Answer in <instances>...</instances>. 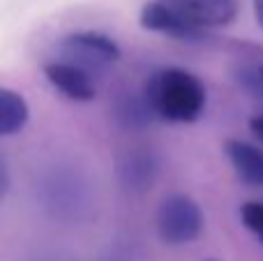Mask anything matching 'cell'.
Returning <instances> with one entry per match:
<instances>
[{
	"label": "cell",
	"mask_w": 263,
	"mask_h": 261,
	"mask_svg": "<svg viewBox=\"0 0 263 261\" xmlns=\"http://www.w3.org/2000/svg\"><path fill=\"white\" fill-rule=\"evenodd\" d=\"M150 111L166 123H194L203 116L208 92L199 77L182 67H162L148 77L143 92Z\"/></svg>",
	"instance_id": "cell-1"
},
{
	"label": "cell",
	"mask_w": 263,
	"mask_h": 261,
	"mask_svg": "<svg viewBox=\"0 0 263 261\" xmlns=\"http://www.w3.org/2000/svg\"><path fill=\"white\" fill-rule=\"evenodd\" d=\"M118 176H120V183L127 190H132V192L150 190L155 176H157V160L148 151L127 153L118 164Z\"/></svg>",
	"instance_id": "cell-8"
},
{
	"label": "cell",
	"mask_w": 263,
	"mask_h": 261,
	"mask_svg": "<svg viewBox=\"0 0 263 261\" xmlns=\"http://www.w3.org/2000/svg\"><path fill=\"white\" fill-rule=\"evenodd\" d=\"M261 72H263V67H261Z\"/></svg>",
	"instance_id": "cell-16"
},
{
	"label": "cell",
	"mask_w": 263,
	"mask_h": 261,
	"mask_svg": "<svg viewBox=\"0 0 263 261\" xmlns=\"http://www.w3.org/2000/svg\"><path fill=\"white\" fill-rule=\"evenodd\" d=\"M224 153L242 183L250 188H263V151L259 146L240 139H227Z\"/></svg>",
	"instance_id": "cell-6"
},
{
	"label": "cell",
	"mask_w": 263,
	"mask_h": 261,
	"mask_svg": "<svg viewBox=\"0 0 263 261\" xmlns=\"http://www.w3.org/2000/svg\"><path fill=\"white\" fill-rule=\"evenodd\" d=\"M30 118L28 102L12 88H0V137H14Z\"/></svg>",
	"instance_id": "cell-9"
},
{
	"label": "cell",
	"mask_w": 263,
	"mask_h": 261,
	"mask_svg": "<svg viewBox=\"0 0 263 261\" xmlns=\"http://www.w3.org/2000/svg\"><path fill=\"white\" fill-rule=\"evenodd\" d=\"M116 118H118V123L123 125V127L134 129V127H143L150 120H155V114L150 111L143 95H136V97L127 95L116 106Z\"/></svg>",
	"instance_id": "cell-10"
},
{
	"label": "cell",
	"mask_w": 263,
	"mask_h": 261,
	"mask_svg": "<svg viewBox=\"0 0 263 261\" xmlns=\"http://www.w3.org/2000/svg\"><path fill=\"white\" fill-rule=\"evenodd\" d=\"M139 26L148 32H162V35H168L180 42H208L213 37L210 28L192 21L171 0L145 3L139 14Z\"/></svg>",
	"instance_id": "cell-3"
},
{
	"label": "cell",
	"mask_w": 263,
	"mask_h": 261,
	"mask_svg": "<svg viewBox=\"0 0 263 261\" xmlns=\"http://www.w3.org/2000/svg\"><path fill=\"white\" fill-rule=\"evenodd\" d=\"M254 16H256V23L263 28V0H254Z\"/></svg>",
	"instance_id": "cell-14"
},
{
	"label": "cell",
	"mask_w": 263,
	"mask_h": 261,
	"mask_svg": "<svg viewBox=\"0 0 263 261\" xmlns=\"http://www.w3.org/2000/svg\"><path fill=\"white\" fill-rule=\"evenodd\" d=\"M60 53L67 63L79 65L86 72H100V69L118 63L123 51L116 44V40H111L104 32L81 30L65 37L60 44Z\"/></svg>",
	"instance_id": "cell-4"
},
{
	"label": "cell",
	"mask_w": 263,
	"mask_h": 261,
	"mask_svg": "<svg viewBox=\"0 0 263 261\" xmlns=\"http://www.w3.org/2000/svg\"><path fill=\"white\" fill-rule=\"evenodd\" d=\"M203 261H219V259H203Z\"/></svg>",
	"instance_id": "cell-15"
},
{
	"label": "cell",
	"mask_w": 263,
	"mask_h": 261,
	"mask_svg": "<svg viewBox=\"0 0 263 261\" xmlns=\"http://www.w3.org/2000/svg\"><path fill=\"white\" fill-rule=\"evenodd\" d=\"M205 227L201 206L187 194H168L157 208V234L166 245L194 243Z\"/></svg>",
	"instance_id": "cell-2"
},
{
	"label": "cell",
	"mask_w": 263,
	"mask_h": 261,
	"mask_svg": "<svg viewBox=\"0 0 263 261\" xmlns=\"http://www.w3.org/2000/svg\"><path fill=\"white\" fill-rule=\"evenodd\" d=\"M236 81L250 92L252 97H263V72L261 67H240L236 69Z\"/></svg>",
	"instance_id": "cell-12"
},
{
	"label": "cell",
	"mask_w": 263,
	"mask_h": 261,
	"mask_svg": "<svg viewBox=\"0 0 263 261\" xmlns=\"http://www.w3.org/2000/svg\"><path fill=\"white\" fill-rule=\"evenodd\" d=\"M240 222L259 243H263V201H247L240 206Z\"/></svg>",
	"instance_id": "cell-11"
},
{
	"label": "cell",
	"mask_w": 263,
	"mask_h": 261,
	"mask_svg": "<svg viewBox=\"0 0 263 261\" xmlns=\"http://www.w3.org/2000/svg\"><path fill=\"white\" fill-rule=\"evenodd\" d=\"M250 132L263 143V114H256L254 118L250 120Z\"/></svg>",
	"instance_id": "cell-13"
},
{
	"label": "cell",
	"mask_w": 263,
	"mask_h": 261,
	"mask_svg": "<svg viewBox=\"0 0 263 261\" xmlns=\"http://www.w3.org/2000/svg\"><path fill=\"white\" fill-rule=\"evenodd\" d=\"M180 12H185L192 21L205 28L231 26L238 16V0H171Z\"/></svg>",
	"instance_id": "cell-7"
},
{
	"label": "cell",
	"mask_w": 263,
	"mask_h": 261,
	"mask_svg": "<svg viewBox=\"0 0 263 261\" xmlns=\"http://www.w3.org/2000/svg\"><path fill=\"white\" fill-rule=\"evenodd\" d=\"M44 77L58 92H63L72 102H92L97 97V88L92 83L90 72L67 60H53L44 65Z\"/></svg>",
	"instance_id": "cell-5"
}]
</instances>
